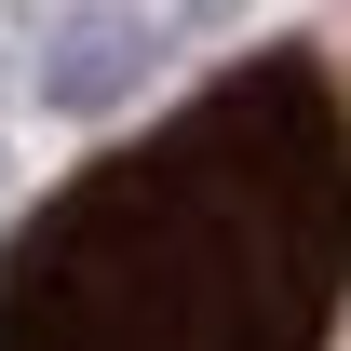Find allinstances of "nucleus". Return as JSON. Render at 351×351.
Returning <instances> with one entry per match:
<instances>
[{
    "label": "nucleus",
    "mask_w": 351,
    "mask_h": 351,
    "mask_svg": "<svg viewBox=\"0 0 351 351\" xmlns=\"http://www.w3.org/2000/svg\"><path fill=\"white\" fill-rule=\"evenodd\" d=\"M149 68H162V27H149V14H82V27H54V54H41V108L95 122V108H122Z\"/></svg>",
    "instance_id": "nucleus-2"
},
{
    "label": "nucleus",
    "mask_w": 351,
    "mask_h": 351,
    "mask_svg": "<svg viewBox=\"0 0 351 351\" xmlns=\"http://www.w3.org/2000/svg\"><path fill=\"white\" fill-rule=\"evenodd\" d=\"M351 270V95L257 41L0 243V351H324Z\"/></svg>",
    "instance_id": "nucleus-1"
}]
</instances>
